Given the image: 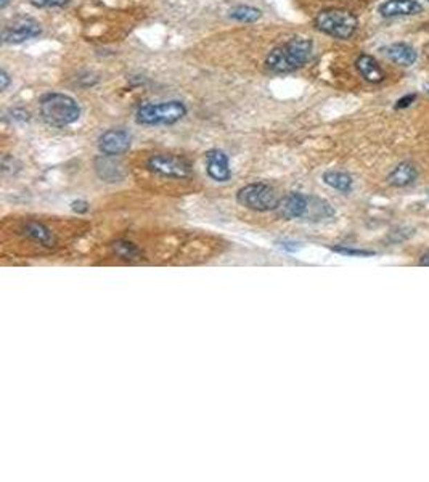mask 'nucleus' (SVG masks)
Returning a JSON list of instances; mask_svg holds the SVG:
<instances>
[{"instance_id":"nucleus-1","label":"nucleus","mask_w":429,"mask_h":482,"mask_svg":"<svg viewBox=\"0 0 429 482\" xmlns=\"http://www.w3.org/2000/svg\"><path fill=\"white\" fill-rule=\"evenodd\" d=\"M312 41L304 37H293L283 46H278L267 55L266 66L272 73L285 74L302 68L312 55Z\"/></svg>"},{"instance_id":"nucleus-10","label":"nucleus","mask_w":429,"mask_h":482,"mask_svg":"<svg viewBox=\"0 0 429 482\" xmlns=\"http://www.w3.org/2000/svg\"><path fill=\"white\" fill-rule=\"evenodd\" d=\"M208 176L216 182L230 180L232 171L228 166V158L222 150H209L206 153Z\"/></svg>"},{"instance_id":"nucleus-29","label":"nucleus","mask_w":429,"mask_h":482,"mask_svg":"<svg viewBox=\"0 0 429 482\" xmlns=\"http://www.w3.org/2000/svg\"><path fill=\"white\" fill-rule=\"evenodd\" d=\"M428 92H429V91H428Z\"/></svg>"},{"instance_id":"nucleus-5","label":"nucleus","mask_w":429,"mask_h":482,"mask_svg":"<svg viewBox=\"0 0 429 482\" xmlns=\"http://www.w3.org/2000/svg\"><path fill=\"white\" fill-rule=\"evenodd\" d=\"M237 200L241 206L248 207V210L259 211V212H267L273 211L280 206V196L277 195V192L273 190L267 183H249V185L243 187L241 190L237 193Z\"/></svg>"},{"instance_id":"nucleus-17","label":"nucleus","mask_w":429,"mask_h":482,"mask_svg":"<svg viewBox=\"0 0 429 482\" xmlns=\"http://www.w3.org/2000/svg\"><path fill=\"white\" fill-rule=\"evenodd\" d=\"M262 17V12L259 8L248 7V5H238L230 10V18L241 23H254Z\"/></svg>"},{"instance_id":"nucleus-24","label":"nucleus","mask_w":429,"mask_h":482,"mask_svg":"<svg viewBox=\"0 0 429 482\" xmlns=\"http://www.w3.org/2000/svg\"><path fill=\"white\" fill-rule=\"evenodd\" d=\"M89 205L86 201H76V203H73V210L74 211H81V212H86L89 207Z\"/></svg>"},{"instance_id":"nucleus-23","label":"nucleus","mask_w":429,"mask_h":482,"mask_svg":"<svg viewBox=\"0 0 429 482\" xmlns=\"http://www.w3.org/2000/svg\"><path fill=\"white\" fill-rule=\"evenodd\" d=\"M8 84H10V76L5 69H2V71H0V91H7Z\"/></svg>"},{"instance_id":"nucleus-15","label":"nucleus","mask_w":429,"mask_h":482,"mask_svg":"<svg viewBox=\"0 0 429 482\" xmlns=\"http://www.w3.org/2000/svg\"><path fill=\"white\" fill-rule=\"evenodd\" d=\"M23 235L42 246H52L55 243L52 230L41 222H28L26 225L23 227Z\"/></svg>"},{"instance_id":"nucleus-27","label":"nucleus","mask_w":429,"mask_h":482,"mask_svg":"<svg viewBox=\"0 0 429 482\" xmlns=\"http://www.w3.org/2000/svg\"><path fill=\"white\" fill-rule=\"evenodd\" d=\"M7 3H8V0H0V7L2 8L7 7Z\"/></svg>"},{"instance_id":"nucleus-18","label":"nucleus","mask_w":429,"mask_h":482,"mask_svg":"<svg viewBox=\"0 0 429 482\" xmlns=\"http://www.w3.org/2000/svg\"><path fill=\"white\" fill-rule=\"evenodd\" d=\"M97 171H98V176L108 182H116L121 178V169H119L116 164L109 163L108 160H98Z\"/></svg>"},{"instance_id":"nucleus-26","label":"nucleus","mask_w":429,"mask_h":482,"mask_svg":"<svg viewBox=\"0 0 429 482\" xmlns=\"http://www.w3.org/2000/svg\"><path fill=\"white\" fill-rule=\"evenodd\" d=\"M420 264H421V266H425V267H429V252H428V254H425V256L421 257Z\"/></svg>"},{"instance_id":"nucleus-6","label":"nucleus","mask_w":429,"mask_h":482,"mask_svg":"<svg viewBox=\"0 0 429 482\" xmlns=\"http://www.w3.org/2000/svg\"><path fill=\"white\" fill-rule=\"evenodd\" d=\"M147 169L159 177L188 178L192 176V166L187 160L174 155H153L148 158Z\"/></svg>"},{"instance_id":"nucleus-4","label":"nucleus","mask_w":429,"mask_h":482,"mask_svg":"<svg viewBox=\"0 0 429 482\" xmlns=\"http://www.w3.org/2000/svg\"><path fill=\"white\" fill-rule=\"evenodd\" d=\"M187 106L179 100L145 103L137 109L136 119L142 126H171L185 118Z\"/></svg>"},{"instance_id":"nucleus-21","label":"nucleus","mask_w":429,"mask_h":482,"mask_svg":"<svg viewBox=\"0 0 429 482\" xmlns=\"http://www.w3.org/2000/svg\"><path fill=\"white\" fill-rule=\"evenodd\" d=\"M334 252H339V254L344 256H357V257H363V256H373L375 252L373 251H365V250H352V248H333Z\"/></svg>"},{"instance_id":"nucleus-12","label":"nucleus","mask_w":429,"mask_h":482,"mask_svg":"<svg viewBox=\"0 0 429 482\" xmlns=\"http://www.w3.org/2000/svg\"><path fill=\"white\" fill-rule=\"evenodd\" d=\"M356 68L367 82L380 84L384 81V77H386L383 68L378 64V62L372 55H360V57L356 59Z\"/></svg>"},{"instance_id":"nucleus-7","label":"nucleus","mask_w":429,"mask_h":482,"mask_svg":"<svg viewBox=\"0 0 429 482\" xmlns=\"http://www.w3.org/2000/svg\"><path fill=\"white\" fill-rule=\"evenodd\" d=\"M42 33L39 21L33 18H17L7 24L2 31L3 44H23L37 37Z\"/></svg>"},{"instance_id":"nucleus-9","label":"nucleus","mask_w":429,"mask_h":482,"mask_svg":"<svg viewBox=\"0 0 429 482\" xmlns=\"http://www.w3.org/2000/svg\"><path fill=\"white\" fill-rule=\"evenodd\" d=\"M280 214L285 219H306L309 207H311V196L302 195L299 192H291L283 198L280 203Z\"/></svg>"},{"instance_id":"nucleus-19","label":"nucleus","mask_w":429,"mask_h":482,"mask_svg":"<svg viewBox=\"0 0 429 482\" xmlns=\"http://www.w3.org/2000/svg\"><path fill=\"white\" fill-rule=\"evenodd\" d=\"M114 251H116V254L121 257V259L126 261H134L140 256V250L131 241H118L116 245H114Z\"/></svg>"},{"instance_id":"nucleus-13","label":"nucleus","mask_w":429,"mask_h":482,"mask_svg":"<svg viewBox=\"0 0 429 482\" xmlns=\"http://www.w3.org/2000/svg\"><path fill=\"white\" fill-rule=\"evenodd\" d=\"M384 55H386L392 63L403 68L412 66L418 58L417 50L412 46H408V44H392V46L384 48Z\"/></svg>"},{"instance_id":"nucleus-16","label":"nucleus","mask_w":429,"mask_h":482,"mask_svg":"<svg viewBox=\"0 0 429 482\" xmlns=\"http://www.w3.org/2000/svg\"><path fill=\"white\" fill-rule=\"evenodd\" d=\"M323 182H325L328 187H331L334 190L341 193H351L354 187L352 177L341 171H327L323 174Z\"/></svg>"},{"instance_id":"nucleus-25","label":"nucleus","mask_w":429,"mask_h":482,"mask_svg":"<svg viewBox=\"0 0 429 482\" xmlns=\"http://www.w3.org/2000/svg\"><path fill=\"white\" fill-rule=\"evenodd\" d=\"M296 243H289V241H283L282 243V248H285V250H289V251H298L299 250V246H294Z\"/></svg>"},{"instance_id":"nucleus-8","label":"nucleus","mask_w":429,"mask_h":482,"mask_svg":"<svg viewBox=\"0 0 429 482\" xmlns=\"http://www.w3.org/2000/svg\"><path fill=\"white\" fill-rule=\"evenodd\" d=\"M132 137L124 129H109L98 138V150L104 156L124 155L131 148Z\"/></svg>"},{"instance_id":"nucleus-20","label":"nucleus","mask_w":429,"mask_h":482,"mask_svg":"<svg viewBox=\"0 0 429 482\" xmlns=\"http://www.w3.org/2000/svg\"><path fill=\"white\" fill-rule=\"evenodd\" d=\"M69 0H31V3L37 8H55V7H64L68 5Z\"/></svg>"},{"instance_id":"nucleus-14","label":"nucleus","mask_w":429,"mask_h":482,"mask_svg":"<svg viewBox=\"0 0 429 482\" xmlns=\"http://www.w3.org/2000/svg\"><path fill=\"white\" fill-rule=\"evenodd\" d=\"M418 172L417 167L412 163H401L394 167V171L387 176L389 185L396 188H405L410 187L412 183L417 182Z\"/></svg>"},{"instance_id":"nucleus-22","label":"nucleus","mask_w":429,"mask_h":482,"mask_svg":"<svg viewBox=\"0 0 429 482\" xmlns=\"http://www.w3.org/2000/svg\"><path fill=\"white\" fill-rule=\"evenodd\" d=\"M415 100H417V93H408V95L399 98L397 103H396V109L408 108L412 105V103H415Z\"/></svg>"},{"instance_id":"nucleus-2","label":"nucleus","mask_w":429,"mask_h":482,"mask_svg":"<svg viewBox=\"0 0 429 482\" xmlns=\"http://www.w3.org/2000/svg\"><path fill=\"white\" fill-rule=\"evenodd\" d=\"M41 116L48 126L66 127L71 126L81 116V106L73 97L64 93H48L39 103Z\"/></svg>"},{"instance_id":"nucleus-28","label":"nucleus","mask_w":429,"mask_h":482,"mask_svg":"<svg viewBox=\"0 0 429 482\" xmlns=\"http://www.w3.org/2000/svg\"><path fill=\"white\" fill-rule=\"evenodd\" d=\"M428 2H429V0H428Z\"/></svg>"},{"instance_id":"nucleus-3","label":"nucleus","mask_w":429,"mask_h":482,"mask_svg":"<svg viewBox=\"0 0 429 482\" xmlns=\"http://www.w3.org/2000/svg\"><path fill=\"white\" fill-rule=\"evenodd\" d=\"M316 28L336 39H351L357 31L358 19L346 8H325L316 17Z\"/></svg>"},{"instance_id":"nucleus-11","label":"nucleus","mask_w":429,"mask_h":482,"mask_svg":"<svg viewBox=\"0 0 429 482\" xmlns=\"http://www.w3.org/2000/svg\"><path fill=\"white\" fill-rule=\"evenodd\" d=\"M378 12L384 18L396 17H413L423 12V7L417 0H386L380 5Z\"/></svg>"}]
</instances>
